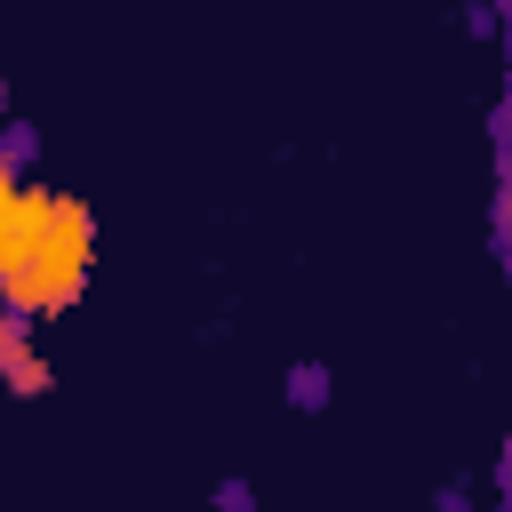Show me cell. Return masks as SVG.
I'll use <instances>...</instances> for the list:
<instances>
[{"label":"cell","instance_id":"5b68a950","mask_svg":"<svg viewBox=\"0 0 512 512\" xmlns=\"http://www.w3.org/2000/svg\"><path fill=\"white\" fill-rule=\"evenodd\" d=\"M208 504H216V512H256V488H248V480H216Z\"/></svg>","mask_w":512,"mask_h":512},{"label":"cell","instance_id":"277c9868","mask_svg":"<svg viewBox=\"0 0 512 512\" xmlns=\"http://www.w3.org/2000/svg\"><path fill=\"white\" fill-rule=\"evenodd\" d=\"M16 192H24V160L0 144V224H8V208H16Z\"/></svg>","mask_w":512,"mask_h":512},{"label":"cell","instance_id":"8992f818","mask_svg":"<svg viewBox=\"0 0 512 512\" xmlns=\"http://www.w3.org/2000/svg\"><path fill=\"white\" fill-rule=\"evenodd\" d=\"M0 112H8V88H0Z\"/></svg>","mask_w":512,"mask_h":512},{"label":"cell","instance_id":"6da1fadb","mask_svg":"<svg viewBox=\"0 0 512 512\" xmlns=\"http://www.w3.org/2000/svg\"><path fill=\"white\" fill-rule=\"evenodd\" d=\"M96 280V208L80 192L24 184L0 224V312L64 320Z\"/></svg>","mask_w":512,"mask_h":512},{"label":"cell","instance_id":"3957f363","mask_svg":"<svg viewBox=\"0 0 512 512\" xmlns=\"http://www.w3.org/2000/svg\"><path fill=\"white\" fill-rule=\"evenodd\" d=\"M288 408H304V416L328 408V368H320V360H296V368H288Z\"/></svg>","mask_w":512,"mask_h":512},{"label":"cell","instance_id":"7a4b0ae2","mask_svg":"<svg viewBox=\"0 0 512 512\" xmlns=\"http://www.w3.org/2000/svg\"><path fill=\"white\" fill-rule=\"evenodd\" d=\"M0 392H16V400H40V392H56V368L40 360V344H32V320H16V312H0Z\"/></svg>","mask_w":512,"mask_h":512}]
</instances>
